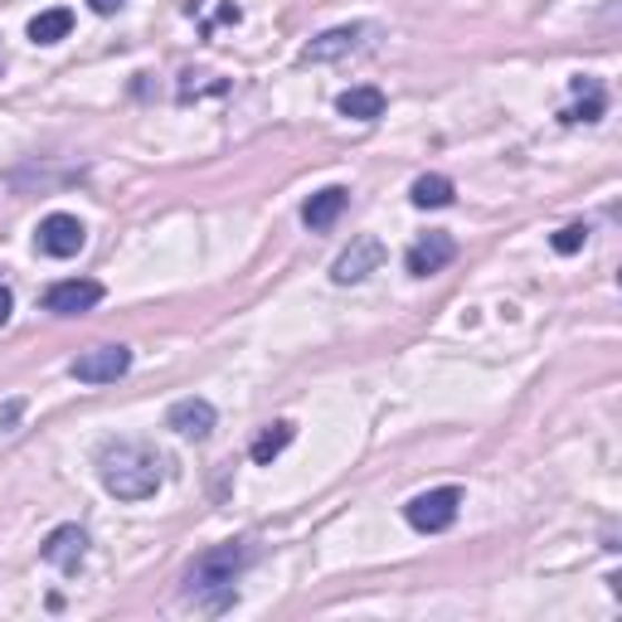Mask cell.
<instances>
[{
  "label": "cell",
  "instance_id": "9a60e30c",
  "mask_svg": "<svg viewBox=\"0 0 622 622\" xmlns=\"http://www.w3.org/2000/svg\"><path fill=\"white\" fill-rule=\"evenodd\" d=\"M574 92H579V102L574 108H564V122H599L603 108H608L603 88L593 83V78H574Z\"/></svg>",
  "mask_w": 622,
  "mask_h": 622
},
{
  "label": "cell",
  "instance_id": "4fadbf2b",
  "mask_svg": "<svg viewBox=\"0 0 622 622\" xmlns=\"http://www.w3.org/2000/svg\"><path fill=\"white\" fill-rule=\"evenodd\" d=\"M336 112L351 117V122H379L385 117V92L375 83H361V88H346L336 98Z\"/></svg>",
  "mask_w": 622,
  "mask_h": 622
},
{
  "label": "cell",
  "instance_id": "8992f818",
  "mask_svg": "<svg viewBox=\"0 0 622 622\" xmlns=\"http://www.w3.org/2000/svg\"><path fill=\"white\" fill-rule=\"evenodd\" d=\"M83 238H88V229L73 215H49V219H39V229H34V248L45 258H73L78 248H83Z\"/></svg>",
  "mask_w": 622,
  "mask_h": 622
},
{
  "label": "cell",
  "instance_id": "5bb4252c",
  "mask_svg": "<svg viewBox=\"0 0 622 622\" xmlns=\"http://www.w3.org/2000/svg\"><path fill=\"white\" fill-rule=\"evenodd\" d=\"M297 438V423H287V418H277V423H268V428L254 438V447H248V457L258 462V467H268L273 457H283L287 453V443Z\"/></svg>",
  "mask_w": 622,
  "mask_h": 622
},
{
  "label": "cell",
  "instance_id": "7a4b0ae2",
  "mask_svg": "<svg viewBox=\"0 0 622 622\" xmlns=\"http://www.w3.org/2000/svg\"><path fill=\"white\" fill-rule=\"evenodd\" d=\"M244 564H248L244 545L205 550L200 560L190 564V574H185V593H190L200 608H209V613H224V608L234 603V584H238V574H244Z\"/></svg>",
  "mask_w": 622,
  "mask_h": 622
},
{
  "label": "cell",
  "instance_id": "ac0fdd59",
  "mask_svg": "<svg viewBox=\"0 0 622 622\" xmlns=\"http://www.w3.org/2000/svg\"><path fill=\"white\" fill-rule=\"evenodd\" d=\"M550 244H554V254H579V248H584L589 244V224H569V229H560V234H554L550 238Z\"/></svg>",
  "mask_w": 622,
  "mask_h": 622
},
{
  "label": "cell",
  "instance_id": "7c38bea8",
  "mask_svg": "<svg viewBox=\"0 0 622 622\" xmlns=\"http://www.w3.org/2000/svg\"><path fill=\"white\" fill-rule=\"evenodd\" d=\"M346 205H351V190H346V185H326V190H316L312 200L302 205V224L322 234V229H330V224L346 215Z\"/></svg>",
  "mask_w": 622,
  "mask_h": 622
},
{
  "label": "cell",
  "instance_id": "30bf717a",
  "mask_svg": "<svg viewBox=\"0 0 622 622\" xmlns=\"http://www.w3.org/2000/svg\"><path fill=\"white\" fill-rule=\"evenodd\" d=\"M453 258H457L453 234H428V238H418V244L404 254V268L414 277H433V273H443Z\"/></svg>",
  "mask_w": 622,
  "mask_h": 622
},
{
  "label": "cell",
  "instance_id": "5b68a950",
  "mask_svg": "<svg viewBox=\"0 0 622 622\" xmlns=\"http://www.w3.org/2000/svg\"><path fill=\"white\" fill-rule=\"evenodd\" d=\"M369 34H375V24H336V30L316 34L312 45L302 49V63H336V59L355 55V49H361Z\"/></svg>",
  "mask_w": 622,
  "mask_h": 622
},
{
  "label": "cell",
  "instance_id": "3957f363",
  "mask_svg": "<svg viewBox=\"0 0 622 622\" xmlns=\"http://www.w3.org/2000/svg\"><path fill=\"white\" fill-rule=\"evenodd\" d=\"M462 511V492L457 486H433V492H418L414 501L404 506V521L414 525L418 535H443L447 525L457 521Z\"/></svg>",
  "mask_w": 622,
  "mask_h": 622
},
{
  "label": "cell",
  "instance_id": "2e32d148",
  "mask_svg": "<svg viewBox=\"0 0 622 622\" xmlns=\"http://www.w3.org/2000/svg\"><path fill=\"white\" fill-rule=\"evenodd\" d=\"M69 30H73V10H63V6L39 10V16L30 20V39H34V45H59V39H69Z\"/></svg>",
  "mask_w": 622,
  "mask_h": 622
},
{
  "label": "cell",
  "instance_id": "ba28073f",
  "mask_svg": "<svg viewBox=\"0 0 622 622\" xmlns=\"http://www.w3.org/2000/svg\"><path fill=\"white\" fill-rule=\"evenodd\" d=\"M385 263V244L379 238H355V244L340 254L336 263H330V283L336 287H351V283H365L369 273Z\"/></svg>",
  "mask_w": 622,
  "mask_h": 622
},
{
  "label": "cell",
  "instance_id": "9c48e42d",
  "mask_svg": "<svg viewBox=\"0 0 622 622\" xmlns=\"http://www.w3.org/2000/svg\"><path fill=\"white\" fill-rule=\"evenodd\" d=\"M215 423H219V414H215V404L209 399H176L166 408V428H176L180 438H195V443H205L209 433H215Z\"/></svg>",
  "mask_w": 622,
  "mask_h": 622
},
{
  "label": "cell",
  "instance_id": "52a82bcc",
  "mask_svg": "<svg viewBox=\"0 0 622 622\" xmlns=\"http://www.w3.org/2000/svg\"><path fill=\"white\" fill-rule=\"evenodd\" d=\"M102 302V283H92V277H63L45 293V312L55 316H83Z\"/></svg>",
  "mask_w": 622,
  "mask_h": 622
},
{
  "label": "cell",
  "instance_id": "e0dca14e",
  "mask_svg": "<svg viewBox=\"0 0 622 622\" xmlns=\"http://www.w3.org/2000/svg\"><path fill=\"white\" fill-rule=\"evenodd\" d=\"M453 180L447 176H418L414 185H408V200H414L418 209H443V205H453Z\"/></svg>",
  "mask_w": 622,
  "mask_h": 622
},
{
  "label": "cell",
  "instance_id": "8fae6325",
  "mask_svg": "<svg viewBox=\"0 0 622 622\" xmlns=\"http://www.w3.org/2000/svg\"><path fill=\"white\" fill-rule=\"evenodd\" d=\"M39 554H45L55 569H63V574H78V564L88 560V535L78 531V525H59V531H49Z\"/></svg>",
  "mask_w": 622,
  "mask_h": 622
},
{
  "label": "cell",
  "instance_id": "ffe728a7",
  "mask_svg": "<svg viewBox=\"0 0 622 622\" xmlns=\"http://www.w3.org/2000/svg\"><path fill=\"white\" fill-rule=\"evenodd\" d=\"M10 307H16V302H10V293H6V287H0V326L10 322Z\"/></svg>",
  "mask_w": 622,
  "mask_h": 622
},
{
  "label": "cell",
  "instance_id": "6da1fadb",
  "mask_svg": "<svg viewBox=\"0 0 622 622\" xmlns=\"http://www.w3.org/2000/svg\"><path fill=\"white\" fill-rule=\"evenodd\" d=\"M166 462L161 453H151L147 443H102V453H98V476H102V486H108V496L117 501H147L156 496V486H161V472Z\"/></svg>",
  "mask_w": 622,
  "mask_h": 622
},
{
  "label": "cell",
  "instance_id": "d6986e66",
  "mask_svg": "<svg viewBox=\"0 0 622 622\" xmlns=\"http://www.w3.org/2000/svg\"><path fill=\"white\" fill-rule=\"evenodd\" d=\"M88 6H92V10H98V16H117V10H122V6H127V0H88Z\"/></svg>",
  "mask_w": 622,
  "mask_h": 622
},
{
  "label": "cell",
  "instance_id": "277c9868",
  "mask_svg": "<svg viewBox=\"0 0 622 622\" xmlns=\"http://www.w3.org/2000/svg\"><path fill=\"white\" fill-rule=\"evenodd\" d=\"M131 369V351L127 346H92L83 355H73L69 361V375L78 385H117Z\"/></svg>",
  "mask_w": 622,
  "mask_h": 622
}]
</instances>
